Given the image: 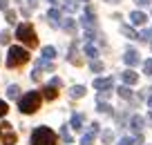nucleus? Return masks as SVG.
<instances>
[{"instance_id":"2eb2a0df","label":"nucleus","mask_w":152,"mask_h":145,"mask_svg":"<svg viewBox=\"0 0 152 145\" xmlns=\"http://www.w3.org/2000/svg\"><path fill=\"white\" fill-rule=\"evenodd\" d=\"M116 92H119V96H121V98H125V101H130V98H132V89H130L128 85H123V87H119V89H116Z\"/></svg>"},{"instance_id":"72a5a7b5","label":"nucleus","mask_w":152,"mask_h":145,"mask_svg":"<svg viewBox=\"0 0 152 145\" xmlns=\"http://www.w3.org/2000/svg\"><path fill=\"white\" fill-rule=\"evenodd\" d=\"M119 145H137V143H134V138H121Z\"/></svg>"},{"instance_id":"9b49d317","label":"nucleus","mask_w":152,"mask_h":145,"mask_svg":"<svg viewBox=\"0 0 152 145\" xmlns=\"http://www.w3.org/2000/svg\"><path fill=\"white\" fill-rule=\"evenodd\" d=\"M47 18H49V23H52L54 27H58V25H61V11H58V9H49Z\"/></svg>"},{"instance_id":"f8f14e48","label":"nucleus","mask_w":152,"mask_h":145,"mask_svg":"<svg viewBox=\"0 0 152 145\" xmlns=\"http://www.w3.org/2000/svg\"><path fill=\"white\" fill-rule=\"evenodd\" d=\"M121 34H123V36H128L130 40H139V34L134 31L132 27H128V25H121Z\"/></svg>"},{"instance_id":"c756f323","label":"nucleus","mask_w":152,"mask_h":145,"mask_svg":"<svg viewBox=\"0 0 152 145\" xmlns=\"http://www.w3.org/2000/svg\"><path fill=\"white\" fill-rule=\"evenodd\" d=\"M143 71H145L148 76H152V58H150V60H145V63H143Z\"/></svg>"},{"instance_id":"dca6fc26","label":"nucleus","mask_w":152,"mask_h":145,"mask_svg":"<svg viewBox=\"0 0 152 145\" xmlns=\"http://www.w3.org/2000/svg\"><path fill=\"white\" fill-rule=\"evenodd\" d=\"M85 54L92 58V60H96V56H99V49H96L92 42H87V45H85Z\"/></svg>"},{"instance_id":"ddd939ff","label":"nucleus","mask_w":152,"mask_h":145,"mask_svg":"<svg viewBox=\"0 0 152 145\" xmlns=\"http://www.w3.org/2000/svg\"><path fill=\"white\" fill-rule=\"evenodd\" d=\"M69 96L72 98H83V96H85V87H83V85H74V87L69 89Z\"/></svg>"},{"instance_id":"1a4fd4ad","label":"nucleus","mask_w":152,"mask_h":145,"mask_svg":"<svg viewBox=\"0 0 152 145\" xmlns=\"http://www.w3.org/2000/svg\"><path fill=\"white\" fill-rule=\"evenodd\" d=\"M121 76H123L125 85H134V83H139V74H137V71H132V69H125Z\"/></svg>"},{"instance_id":"e433bc0d","label":"nucleus","mask_w":152,"mask_h":145,"mask_svg":"<svg viewBox=\"0 0 152 145\" xmlns=\"http://www.w3.org/2000/svg\"><path fill=\"white\" fill-rule=\"evenodd\" d=\"M0 9L7 11V9H9V2H7V0H0Z\"/></svg>"},{"instance_id":"39448f33","label":"nucleus","mask_w":152,"mask_h":145,"mask_svg":"<svg viewBox=\"0 0 152 145\" xmlns=\"http://www.w3.org/2000/svg\"><path fill=\"white\" fill-rule=\"evenodd\" d=\"M99 123H92V125H90V132H87V134L85 136H83V138H81V145H92V141H94V136L96 134H99Z\"/></svg>"},{"instance_id":"f257e3e1","label":"nucleus","mask_w":152,"mask_h":145,"mask_svg":"<svg viewBox=\"0 0 152 145\" xmlns=\"http://www.w3.org/2000/svg\"><path fill=\"white\" fill-rule=\"evenodd\" d=\"M18 107L23 114H34L40 107V92H27L23 98L18 101Z\"/></svg>"},{"instance_id":"9d476101","label":"nucleus","mask_w":152,"mask_h":145,"mask_svg":"<svg viewBox=\"0 0 152 145\" xmlns=\"http://www.w3.org/2000/svg\"><path fill=\"white\" fill-rule=\"evenodd\" d=\"M130 20H132V25H137V27H141V25H145V14H141V11H132L130 14Z\"/></svg>"},{"instance_id":"4c0bfd02","label":"nucleus","mask_w":152,"mask_h":145,"mask_svg":"<svg viewBox=\"0 0 152 145\" xmlns=\"http://www.w3.org/2000/svg\"><path fill=\"white\" fill-rule=\"evenodd\" d=\"M49 85H52V87H61V78H52V83H49Z\"/></svg>"},{"instance_id":"423d86ee","label":"nucleus","mask_w":152,"mask_h":145,"mask_svg":"<svg viewBox=\"0 0 152 145\" xmlns=\"http://www.w3.org/2000/svg\"><path fill=\"white\" fill-rule=\"evenodd\" d=\"M143 125H145V121H143L139 114H134V116H130V127H132L137 134H141L143 132Z\"/></svg>"},{"instance_id":"37998d69","label":"nucleus","mask_w":152,"mask_h":145,"mask_svg":"<svg viewBox=\"0 0 152 145\" xmlns=\"http://www.w3.org/2000/svg\"><path fill=\"white\" fill-rule=\"evenodd\" d=\"M150 47H152V45H150Z\"/></svg>"},{"instance_id":"0eeeda50","label":"nucleus","mask_w":152,"mask_h":145,"mask_svg":"<svg viewBox=\"0 0 152 145\" xmlns=\"http://www.w3.org/2000/svg\"><path fill=\"white\" fill-rule=\"evenodd\" d=\"M112 85H114L112 78H96V80H94V87L101 89V92H107V89H112Z\"/></svg>"},{"instance_id":"4468645a","label":"nucleus","mask_w":152,"mask_h":145,"mask_svg":"<svg viewBox=\"0 0 152 145\" xmlns=\"http://www.w3.org/2000/svg\"><path fill=\"white\" fill-rule=\"evenodd\" d=\"M40 54H43V58H45V60H54V58H56V49H54V47H43V52H40Z\"/></svg>"},{"instance_id":"f704fd0d","label":"nucleus","mask_w":152,"mask_h":145,"mask_svg":"<svg viewBox=\"0 0 152 145\" xmlns=\"http://www.w3.org/2000/svg\"><path fill=\"white\" fill-rule=\"evenodd\" d=\"M38 7V0H27V9H36Z\"/></svg>"},{"instance_id":"79ce46f5","label":"nucleus","mask_w":152,"mask_h":145,"mask_svg":"<svg viewBox=\"0 0 152 145\" xmlns=\"http://www.w3.org/2000/svg\"><path fill=\"white\" fill-rule=\"evenodd\" d=\"M49 2H58V0H49Z\"/></svg>"},{"instance_id":"cd10ccee","label":"nucleus","mask_w":152,"mask_h":145,"mask_svg":"<svg viewBox=\"0 0 152 145\" xmlns=\"http://www.w3.org/2000/svg\"><path fill=\"white\" fill-rule=\"evenodd\" d=\"M5 16H7V23H9V25H14V23H16V14H14L11 9H7V11H5Z\"/></svg>"},{"instance_id":"c9c22d12","label":"nucleus","mask_w":152,"mask_h":145,"mask_svg":"<svg viewBox=\"0 0 152 145\" xmlns=\"http://www.w3.org/2000/svg\"><path fill=\"white\" fill-rule=\"evenodd\" d=\"M134 2H137L139 7H148V5H150V2H152V0H134Z\"/></svg>"},{"instance_id":"6e6552de","label":"nucleus","mask_w":152,"mask_h":145,"mask_svg":"<svg viewBox=\"0 0 152 145\" xmlns=\"http://www.w3.org/2000/svg\"><path fill=\"white\" fill-rule=\"evenodd\" d=\"M123 60H125V65L134 67V65H139V54L134 52V49H128V52H125V56H123Z\"/></svg>"},{"instance_id":"f3484780","label":"nucleus","mask_w":152,"mask_h":145,"mask_svg":"<svg viewBox=\"0 0 152 145\" xmlns=\"http://www.w3.org/2000/svg\"><path fill=\"white\" fill-rule=\"evenodd\" d=\"M43 92H45V98H47V101H54V98H56V96H58L56 87H52V85H47V87H45Z\"/></svg>"},{"instance_id":"2f4dec72","label":"nucleus","mask_w":152,"mask_h":145,"mask_svg":"<svg viewBox=\"0 0 152 145\" xmlns=\"http://www.w3.org/2000/svg\"><path fill=\"white\" fill-rule=\"evenodd\" d=\"M7 109H9V107H7V103H5V101H0V118L7 114Z\"/></svg>"},{"instance_id":"412c9836","label":"nucleus","mask_w":152,"mask_h":145,"mask_svg":"<svg viewBox=\"0 0 152 145\" xmlns=\"http://www.w3.org/2000/svg\"><path fill=\"white\" fill-rule=\"evenodd\" d=\"M36 69H40V71H43V69H54V65L49 60H45V58H40V60L36 63Z\"/></svg>"},{"instance_id":"7ed1b4c3","label":"nucleus","mask_w":152,"mask_h":145,"mask_svg":"<svg viewBox=\"0 0 152 145\" xmlns=\"http://www.w3.org/2000/svg\"><path fill=\"white\" fill-rule=\"evenodd\" d=\"M29 60V52L23 47H9V54H7V67H20Z\"/></svg>"},{"instance_id":"a878e982","label":"nucleus","mask_w":152,"mask_h":145,"mask_svg":"<svg viewBox=\"0 0 152 145\" xmlns=\"http://www.w3.org/2000/svg\"><path fill=\"white\" fill-rule=\"evenodd\" d=\"M99 112L101 114H112V107H110L107 103H99Z\"/></svg>"},{"instance_id":"c85d7f7f","label":"nucleus","mask_w":152,"mask_h":145,"mask_svg":"<svg viewBox=\"0 0 152 145\" xmlns=\"http://www.w3.org/2000/svg\"><path fill=\"white\" fill-rule=\"evenodd\" d=\"M61 136H63V141H65V143H72V134L67 132V127H63V130H61Z\"/></svg>"},{"instance_id":"4be33fe9","label":"nucleus","mask_w":152,"mask_h":145,"mask_svg":"<svg viewBox=\"0 0 152 145\" xmlns=\"http://www.w3.org/2000/svg\"><path fill=\"white\" fill-rule=\"evenodd\" d=\"M69 63H74V65H81V58L76 56V42L72 45V49H69Z\"/></svg>"},{"instance_id":"393cba45","label":"nucleus","mask_w":152,"mask_h":145,"mask_svg":"<svg viewBox=\"0 0 152 145\" xmlns=\"http://www.w3.org/2000/svg\"><path fill=\"white\" fill-rule=\"evenodd\" d=\"M90 69H92V71H96V74H99V71H103V63H101V60H92Z\"/></svg>"},{"instance_id":"6ab92c4d","label":"nucleus","mask_w":152,"mask_h":145,"mask_svg":"<svg viewBox=\"0 0 152 145\" xmlns=\"http://www.w3.org/2000/svg\"><path fill=\"white\" fill-rule=\"evenodd\" d=\"M7 96H9V98H18L20 96V87L18 85H9V87H7Z\"/></svg>"},{"instance_id":"58836bf2","label":"nucleus","mask_w":152,"mask_h":145,"mask_svg":"<svg viewBox=\"0 0 152 145\" xmlns=\"http://www.w3.org/2000/svg\"><path fill=\"white\" fill-rule=\"evenodd\" d=\"M148 105H150V109H152V96H150V98H148Z\"/></svg>"},{"instance_id":"a19ab883","label":"nucleus","mask_w":152,"mask_h":145,"mask_svg":"<svg viewBox=\"0 0 152 145\" xmlns=\"http://www.w3.org/2000/svg\"><path fill=\"white\" fill-rule=\"evenodd\" d=\"M107 2H119V0H107Z\"/></svg>"},{"instance_id":"bb28decb","label":"nucleus","mask_w":152,"mask_h":145,"mask_svg":"<svg viewBox=\"0 0 152 145\" xmlns=\"http://www.w3.org/2000/svg\"><path fill=\"white\" fill-rule=\"evenodd\" d=\"M101 138H103V143H112V141H114V134H112V132H103V136H101Z\"/></svg>"},{"instance_id":"f03ea898","label":"nucleus","mask_w":152,"mask_h":145,"mask_svg":"<svg viewBox=\"0 0 152 145\" xmlns=\"http://www.w3.org/2000/svg\"><path fill=\"white\" fill-rule=\"evenodd\" d=\"M31 145H56V134H54L49 127L40 125L34 130L31 134Z\"/></svg>"},{"instance_id":"ea45409f","label":"nucleus","mask_w":152,"mask_h":145,"mask_svg":"<svg viewBox=\"0 0 152 145\" xmlns=\"http://www.w3.org/2000/svg\"><path fill=\"white\" fill-rule=\"evenodd\" d=\"M148 118H150V121H152V109H150V114H148Z\"/></svg>"},{"instance_id":"a211bd4d","label":"nucleus","mask_w":152,"mask_h":145,"mask_svg":"<svg viewBox=\"0 0 152 145\" xmlns=\"http://www.w3.org/2000/svg\"><path fill=\"white\" fill-rule=\"evenodd\" d=\"M61 27L65 29V31H74V29H76V23H74L72 18H65V20H61Z\"/></svg>"},{"instance_id":"473e14b6","label":"nucleus","mask_w":152,"mask_h":145,"mask_svg":"<svg viewBox=\"0 0 152 145\" xmlns=\"http://www.w3.org/2000/svg\"><path fill=\"white\" fill-rule=\"evenodd\" d=\"M139 40H150V31H148V29H143V31L139 34Z\"/></svg>"},{"instance_id":"7c9ffc66","label":"nucleus","mask_w":152,"mask_h":145,"mask_svg":"<svg viewBox=\"0 0 152 145\" xmlns=\"http://www.w3.org/2000/svg\"><path fill=\"white\" fill-rule=\"evenodd\" d=\"M9 42V34L7 31H0V45H7Z\"/></svg>"},{"instance_id":"aec40b11","label":"nucleus","mask_w":152,"mask_h":145,"mask_svg":"<svg viewBox=\"0 0 152 145\" xmlns=\"http://www.w3.org/2000/svg\"><path fill=\"white\" fill-rule=\"evenodd\" d=\"M83 116L81 114H74V116H72V127H74V130H83Z\"/></svg>"},{"instance_id":"b1692460","label":"nucleus","mask_w":152,"mask_h":145,"mask_svg":"<svg viewBox=\"0 0 152 145\" xmlns=\"http://www.w3.org/2000/svg\"><path fill=\"white\" fill-rule=\"evenodd\" d=\"M2 143H5V145H14L16 143V134H14V132H7L5 138H2Z\"/></svg>"},{"instance_id":"20e7f679","label":"nucleus","mask_w":152,"mask_h":145,"mask_svg":"<svg viewBox=\"0 0 152 145\" xmlns=\"http://www.w3.org/2000/svg\"><path fill=\"white\" fill-rule=\"evenodd\" d=\"M16 38H18L20 42H25V45H29V47H36V45H38L36 31H34V27H31L29 23L18 25V29H16Z\"/></svg>"},{"instance_id":"5701e85b","label":"nucleus","mask_w":152,"mask_h":145,"mask_svg":"<svg viewBox=\"0 0 152 145\" xmlns=\"http://www.w3.org/2000/svg\"><path fill=\"white\" fill-rule=\"evenodd\" d=\"M76 7H78V5H76L74 0H65V2H63V9L69 11V14H72V11H76Z\"/></svg>"}]
</instances>
